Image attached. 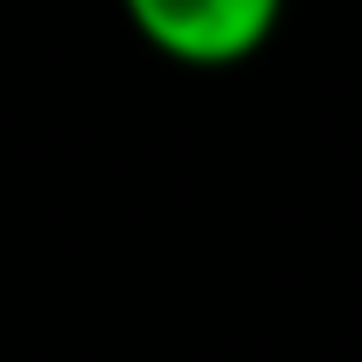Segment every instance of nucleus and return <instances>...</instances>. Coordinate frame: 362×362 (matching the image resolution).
<instances>
[{
	"mask_svg": "<svg viewBox=\"0 0 362 362\" xmlns=\"http://www.w3.org/2000/svg\"><path fill=\"white\" fill-rule=\"evenodd\" d=\"M128 27L181 67H235L269 47L282 0H121Z\"/></svg>",
	"mask_w": 362,
	"mask_h": 362,
	"instance_id": "nucleus-1",
	"label": "nucleus"
}]
</instances>
